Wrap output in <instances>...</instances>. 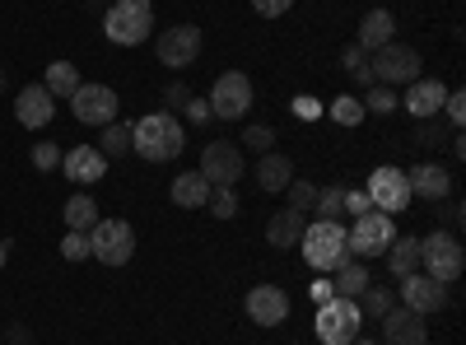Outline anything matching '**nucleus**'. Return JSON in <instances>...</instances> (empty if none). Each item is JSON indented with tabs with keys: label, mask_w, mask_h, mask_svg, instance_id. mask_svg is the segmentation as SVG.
I'll return each mask as SVG.
<instances>
[{
	"label": "nucleus",
	"mask_w": 466,
	"mask_h": 345,
	"mask_svg": "<svg viewBox=\"0 0 466 345\" xmlns=\"http://www.w3.org/2000/svg\"><path fill=\"white\" fill-rule=\"evenodd\" d=\"M182 145H187V131H182V122L173 117V112H149V117H140L131 127V149L140 159H149V164L177 159Z\"/></svg>",
	"instance_id": "nucleus-1"
},
{
	"label": "nucleus",
	"mask_w": 466,
	"mask_h": 345,
	"mask_svg": "<svg viewBox=\"0 0 466 345\" xmlns=\"http://www.w3.org/2000/svg\"><path fill=\"white\" fill-rule=\"evenodd\" d=\"M303 257H308V266H318V271H340L345 261H355L350 257V243H345V224L340 219H318V224H308L303 228Z\"/></svg>",
	"instance_id": "nucleus-2"
},
{
	"label": "nucleus",
	"mask_w": 466,
	"mask_h": 345,
	"mask_svg": "<svg viewBox=\"0 0 466 345\" xmlns=\"http://www.w3.org/2000/svg\"><path fill=\"white\" fill-rule=\"evenodd\" d=\"M103 33L116 47H140L154 33V5L149 0H112L103 15Z\"/></svg>",
	"instance_id": "nucleus-3"
},
{
	"label": "nucleus",
	"mask_w": 466,
	"mask_h": 345,
	"mask_svg": "<svg viewBox=\"0 0 466 345\" xmlns=\"http://www.w3.org/2000/svg\"><path fill=\"white\" fill-rule=\"evenodd\" d=\"M420 266H424V276H434L439 285H452V280L466 271L461 238L448 234V228H434L430 238H420Z\"/></svg>",
	"instance_id": "nucleus-4"
},
{
	"label": "nucleus",
	"mask_w": 466,
	"mask_h": 345,
	"mask_svg": "<svg viewBox=\"0 0 466 345\" xmlns=\"http://www.w3.org/2000/svg\"><path fill=\"white\" fill-rule=\"evenodd\" d=\"M89 257L103 266H127L136 257V228L127 219H98L89 228Z\"/></svg>",
	"instance_id": "nucleus-5"
},
{
	"label": "nucleus",
	"mask_w": 466,
	"mask_h": 345,
	"mask_svg": "<svg viewBox=\"0 0 466 345\" xmlns=\"http://www.w3.org/2000/svg\"><path fill=\"white\" fill-rule=\"evenodd\" d=\"M397 238V224L392 215H382V210H369L355 219V228H345V243H350V257L355 261H369V257H382L387 248H392Z\"/></svg>",
	"instance_id": "nucleus-6"
},
{
	"label": "nucleus",
	"mask_w": 466,
	"mask_h": 345,
	"mask_svg": "<svg viewBox=\"0 0 466 345\" xmlns=\"http://www.w3.org/2000/svg\"><path fill=\"white\" fill-rule=\"evenodd\" d=\"M364 327L360 299H327L318 303V340L322 345H350Z\"/></svg>",
	"instance_id": "nucleus-7"
},
{
	"label": "nucleus",
	"mask_w": 466,
	"mask_h": 345,
	"mask_svg": "<svg viewBox=\"0 0 466 345\" xmlns=\"http://www.w3.org/2000/svg\"><path fill=\"white\" fill-rule=\"evenodd\" d=\"M206 103H210V117L238 122V117H248V107H252V80H248L243 70H224Z\"/></svg>",
	"instance_id": "nucleus-8"
},
{
	"label": "nucleus",
	"mask_w": 466,
	"mask_h": 345,
	"mask_svg": "<svg viewBox=\"0 0 466 345\" xmlns=\"http://www.w3.org/2000/svg\"><path fill=\"white\" fill-rule=\"evenodd\" d=\"M369 70H373L378 85H410V80H420V52L406 47V43H387V47L373 52Z\"/></svg>",
	"instance_id": "nucleus-9"
},
{
	"label": "nucleus",
	"mask_w": 466,
	"mask_h": 345,
	"mask_svg": "<svg viewBox=\"0 0 466 345\" xmlns=\"http://www.w3.org/2000/svg\"><path fill=\"white\" fill-rule=\"evenodd\" d=\"M210 187H233L243 173H248V164H243V149L233 145V140H210L206 145V155H201V168H197Z\"/></svg>",
	"instance_id": "nucleus-10"
},
{
	"label": "nucleus",
	"mask_w": 466,
	"mask_h": 345,
	"mask_svg": "<svg viewBox=\"0 0 466 345\" xmlns=\"http://www.w3.org/2000/svg\"><path fill=\"white\" fill-rule=\"evenodd\" d=\"M369 201H373V210H382V215H397V210H406L415 197H410V182H406V173L401 168H392V164H382L373 178H369Z\"/></svg>",
	"instance_id": "nucleus-11"
},
{
	"label": "nucleus",
	"mask_w": 466,
	"mask_h": 345,
	"mask_svg": "<svg viewBox=\"0 0 466 345\" xmlns=\"http://www.w3.org/2000/svg\"><path fill=\"white\" fill-rule=\"evenodd\" d=\"M70 112L85 127H107V122H116V94L107 85H80L70 94Z\"/></svg>",
	"instance_id": "nucleus-12"
},
{
	"label": "nucleus",
	"mask_w": 466,
	"mask_h": 345,
	"mask_svg": "<svg viewBox=\"0 0 466 345\" xmlns=\"http://www.w3.org/2000/svg\"><path fill=\"white\" fill-rule=\"evenodd\" d=\"M154 52H159L164 66L182 70L201 56V28L197 24H173L168 33H159V43H154Z\"/></svg>",
	"instance_id": "nucleus-13"
},
{
	"label": "nucleus",
	"mask_w": 466,
	"mask_h": 345,
	"mask_svg": "<svg viewBox=\"0 0 466 345\" xmlns=\"http://www.w3.org/2000/svg\"><path fill=\"white\" fill-rule=\"evenodd\" d=\"M448 303V285H439L434 276H420V271H410L406 280H401V309H410V313H439Z\"/></svg>",
	"instance_id": "nucleus-14"
},
{
	"label": "nucleus",
	"mask_w": 466,
	"mask_h": 345,
	"mask_svg": "<svg viewBox=\"0 0 466 345\" xmlns=\"http://www.w3.org/2000/svg\"><path fill=\"white\" fill-rule=\"evenodd\" d=\"M248 318L257 327H280L289 318V294L280 285H252L248 294Z\"/></svg>",
	"instance_id": "nucleus-15"
},
{
	"label": "nucleus",
	"mask_w": 466,
	"mask_h": 345,
	"mask_svg": "<svg viewBox=\"0 0 466 345\" xmlns=\"http://www.w3.org/2000/svg\"><path fill=\"white\" fill-rule=\"evenodd\" d=\"M378 322H382V345H430V331H424L420 313H410V309H392Z\"/></svg>",
	"instance_id": "nucleus-16"
},
{
	"label": "nucleus",
	"mask_w": 466,
	"mask_h": 345,
	"mask_svg": "<svg viewBox=\"0 0 466 345\" xmlns=\"http://www.w3.org/2000/svg\"><path fill=\"white\" fill-rule=\"evenodd\" d=\"M15 117H19V127H28V131L47 127V122L56 117V98H52L43 85H28V89H19V98H15Z\"/></svg>",
	"instance_id": "nucleus-17"
},
{
	"label": "nucleus",
	"mask_w": 466,
	"mask_h": 345,
	"mask_svg": "<svg viewBox=\"0 0 466 345\" xmlns=\"http://www.w3.org/2000/svg\"><path fill=\"white\" fill-rule=\"evenodd\" d=\"M406 182H410V197H420V201H434V206H439V201L452 197V173L439 168V164H420V168H410Z\"/></svg>",
	"instance_id": "nucleus-18"
},
{
	"label": "nucleus",
	"mask_w": 466,
	"mask_h": 345,
	"mask_svg": "<svg viewBox=\"0 0 466 345\" xmlns=\"http://www.w3.org/2000/svg\"><path fill=\"white\" fill-rule=\"evenodd\" d=\"M61 168H66L70 182L89 187V182H98L107 173V159L98 155V145H75V149H66V155H61Z\"/></svg>",
	"instance_id": "nucleus-19"
},
{
	"label": "nucleus",
	"mask_w": 466,
	"mask_h": 345,
	"mask_svg": "<svg viewBox=\"0 0 466 345\" xmlns=\"http://www.w3.org/2000/svg\"><path fill=\"white\" fill-rule=\"evenodd\" d=\"M443 98H448V89L439 85V80H410L406 85V107H410V117H439V107H443Z\"/></svg>",
	"instance_id": "nucleus-20"
},
{
	"label": "nucleus",
	"mask_w": 466,
	"mask_h": 345,
	"mask_svg": "<svg viewBox=\"0 0 466 345\" xmlns=\"http://www.w3.org/2000/svg\"><path fill=\"white\" fill-rule=\"evenodd\" d=\"M387 43H397V19H392V10H369V15H364V24H360L355 47L378 52V47H387Z\"/></svg>",
	"instance_id": "nucleus-21"
},
{
	"label": "nucleus",
	"mask_w": 466,
	"mask_h": 345,
	"mask_svg": "<svg viewBox=\"0 0 466 345\" xmlns=\"http://www.w3.org/2000/svg\"><path fill=\"white\" fill-rule=\"evenodd\" d=\"M303 228H308V219H303L299 210H276V215L266 219V243L289 252V248H299V243H303Z\"/></svg>",
	"instance_id": "nucleus-22"
},
{
	"label": "nucleus",
	"mask_w": 466,
	"mask_h": 345,
	"mask_svg": "<svg viewBox=\"0 0 466 345\" xmlns=\"http://www.w3.org/2000/svg\"><path fill=\"white\" fill-rule=\"evenodd\" d=\"M294 182V164L289 155H276V149H266V155L257 159V187L261 191H285Z\"/></svg>",
	"instance_id": "nucleus-23"
},
{
	"label": "nucleus",
	"mask_w": 466,
	"mask_h": 345,
	"mask_svg": "<svg viewBox=\"0 0 466 345\" xmlns=\"http://www.w3.org/2000/svg\"><path fill=\"white\" fill-rule=\"evenodd\" d=\"M173 201L187 206V210H201V206L210 201V182H206L201 173H177V178H173Z\"/></svg>",
	"instance_id": "nucleus-24"
},
{
	"label": "nucleus",
	"mask_w": 466,
	"mask_h": 345,
	"mask_svg": "<svg viewBox=\"0 0 466 345\" xmlns=\"http://www.w3.org/2000/svg\"><path fill=\"white\" fill-rule=\"evenodd\" d=\"M336 280H331V289H336V299H360L373 280H369V266L364 261H345L340 271H331Z\"/></svg>",
	"instance_id": "nucleus-25"
},
{
	"label": "nucleus",
	"mask_w": 466,
	"mask_h": 345,
	"mask_svg": "<svg viewBox=\"0 0 466 345\" xmlns=\"http://www.w3.org/2000/svg\"><path fill=\"white\" fill-rule=\"evenodd\" d=\"M382 257H387V266H392V276L406 280L410 271H420V238H406L401 234V238H392V248H387Z\"/></svg>",
	"instance_id": "nucleus-26"
},
{
	"label": "nucleus",
	"mask_w": 466,
	"mask_h": 345,
	"mask_svg": "<svg viewBox=\"0 0 466 345\" xmlns=\"http://www.w3.org/2000/svg\"><path fill=\"white\" fill-rule=\"evenodd\" d=\"M80 85H85V80H80V70H75V61H52V66H47L43 89H47L52 98H70Z\"/></svg>",
	"instance_id": "nucleus-27"
},
{
	"label": "nucleus",
	"mask_w": 466,
	"mask_h": 345,
	"mask_svg": "<svg viewBox=\"0 0 466 345\" xmlns=\"http://www.w3.org/2000/svg\"><path fill=\"white\" fill-rule=\"evenodd\" d=\"M61 215H66V228H75V234H89V228L103 219V215H98V206L85 197V191H80V197H70Z\"/></svg>",
	"instance_id": "nucleus-28"
},
{
	"label": "nucleus",
	"mask_w": 466,
	"mask_h": 345,
	"mask_svg": "<svg viewBox=\"0 0 466 345\" xmlns=\"http://www.w3.org/2000/svg\"><path fill=\"white\" fill-rule=\"evenodd\" d=\"M98 155H103V159H122V155H131V127L107 122V127H103V145H98Z\"/></svg>",
	"instance_id": "nucleus-29"
},
{
	"label": "nucleus",
	"mask_w": 466,
	"mask_h": 345,
	"mask_svg": "<svg viewBox=\"0 0 466 345\" xmlns=\"http://www.w3.org/2000/svg\"><path fill=\"white\" fill-rule=\"evenodd\" d=\"M318 219H340L345 215V182H331V187H318V201H313Z\"/></svg>",
	"instance_id": "nucleus-30"
},
{
	"label": "nucleus",
	"mask_w": 466,
	"mask_h": 345,
	"mask_svg": "<svg viewBox=\"0 0 466 345\" xmlns=\"http://www.w3.org/2000/svg\"><path fill=\"white\" fill-rule=\"evenodd\" d=\"M397 89L392 85H369L364 89V112H378V117H387V112H397Z\"/></svg>",
	"instance_id": "nucleus-31"
},
{
	"label": "nucleus",
	"mask_w": 466,
	"mask_h": 345,
	"mask_svg": "<svg viewBox=\"0 0 466 345\" xmlns=\"http://www.w3.org/2000/svg\"><path fill=\"white\" fill-rule=\"evenodd\" d=\"M331 122H336V127H360V122H364V98H355V94L336 98V103H331Z\"/></svg>",
	"instance_id": "nucleus-32"
},
{
	"label": "nucleus",
	"mask_w": 466,
	"mask_h": 345,
	"mask_svg": "<svg viewBox=\"0 0 466 345\" xmlns=\"http://www.w3.org/2000/svg\"><path fill=\"white\" fill-rule=\"evenodd\" d=\"M360 299H364V309H360V313H369V318H382V313H392V309H397V294H392V289H382V285H369Z\"/></svg>",
	"instance_id": "nucleus-33"
},
{
	"label": "nucleus",
	"mask_w": 466,
	"mask_h": 345,
	"mask_svg": "<svg viewBox=\"0 0 466 345\" xmlns=\"http://www.w3.org/2000/svg\"><path fill=\"white\" fill-rule=\"evenodd\" d=\"M206 206L215 210V219H233V215H238V197H233V187H210Z\"/></svg>",
	"instance_id": "nucleus-34"
},
{
	"label": "nucleus",
	"mask_w": 466,
	"mask_h": 345,
	"mask_svg": "<svg viewBox=\"0 0 466 345\" xmlns=\"http://www.w3.org/2000/svg\"><path fill=\"white\" fill-rule=\"evenodd\" d=\"M313 201H318V187L313 182H289V210L308 215V210H313Z\"/></svg>",
	"instance_id": "nucleus-35"
},
{
	"label": "nucleus",
	"mask_w": 466,
	"mask_h": 345,
	"mask_svg": "<svg viewBox=\"0 0 466 345\" xmlns=\"http://www.w3.org/2000/svg\"><path fill=\"white\" fill-rule=\"evenodd\" d=\"M61 257H66V261H85V257H89V234H75V228H66Z\"/></svg>",
	"instance_id": "nucleus-36"
},
{
	"label": "nucleus",
	"mask_w": 466,
	"mask_h": 345,
	"mask_svg": "<svg viewBox=\"0 0 466 345\" xmlns=\"http://www.w3.org/2000/svg\"><path fill=\"white\" fill-rule=\"evenodd\" d=\"M33 168H43V173L61 168V149H56L52 140H43V145H33Z\"/></svg>",
	"instance_id": "nucleus-37"
},
{
	"label": "nucleus",
	"mask_w": 466,
	"mask_h": 345,
	"mask_svg": "<svg viewBox=\"0 0 466 345\" xmlns=\"http://www.w3.org/2000/svg\"><path fill=\"white\" fill-rule=\"evenodd\" d=\"M243 145H248V149H257V155H266V149L276 145V131L257 122V127H248V131H243Z\"/></svg>",
	"instance_id": "nucleus-38"
},
{
	"label": "nucleus",
	"mask_w": 466,
	"mask_h": 345,
	"mask_svg": "<svg viewBox=\"0 0 466 345\" xmlns=\"http://www.w3.org/2000/svg\"><path fill=\"white\" fill-rule=\"evenodd\" d=\"M373 210V201H369V191H355V187H345V215H369Z\"/></svg>",
	"instance_id": "nucleus-39"
},
{
	"label": "nucleus",
	"mask_w": 466,
	"mask_h": 345,
	"mask_svg": "<svg viewBox=\"0 0 466 345\" xmlns=\"http://www.w3.org/2000/svg\"><path fill=\"white\" fill-rule=\"evenodd\" d=\"M439 140H443V136H439V122H434V117H424V122L415 127V145H420V149H434Z\"/></svg>",
	"instance_id": "nucleus-40"
},
{
	"label": "nucleus",
	"mask_w": 466,
	"mask_h": 345,
	"mask_svg": "<svg viewBox=\"0 0 466 345\" xmlns=\"http://www.w3.org/2000/svg\"><path fill=\"white\" fill-rule=\"evenodd\" d=\"M289 5H294V0H252V10L261 19H280V15H289Z\"/></svg>",
	"instance_id": "nucleus-41"
},
{
	"label": "nucleus",
	"mask_w": 466,
	"mask_h": 345,
	"mask_svg": "<svg viewBox=\"0 0 466 345\" xmlns=\"http://www.w3.org/2000/svg\"><path fill=\"white\" fill-rule=\"evenodd\" d=\"M443 107H448L452 131H461V117H466V94H448V98H443Z\"/></svg>",
	"instance_id": "nucleus-42"
},
{
	"label": "nucleus",
	"mask_w": 466,
	"mask_h": 345,
	"mask_svg": "<svg viewBox=\"0 0 466 345\" xmlns=\"http://www.w3.org/2000/svg\"><path fill=\"white\" fill-rule=\"evenodd\" d=\"M187 98H191V94H187V85H168V89H164V103H168V107H182Z\"/></svg>",
	"instance_id": "nucleus-43"
},
{
	"label": "nucleus",
	"mask_w": 466,
	"mask_h": 345,
	"mask_svg": "<svg viewBox=\"0 0 466 345\" xmlns=\"http://www.w3.org/2000/svg\"><path fill=\"white\" fill-rule=\"evenodd\" d=\"M182 107L191 112V122H206V117H210V103H191V98H187Z\"/></svg>",
	"instance_id": "nucleus-44"
},
{
	"label": "nucleus",
	"mask_w": 466,
	"mask_h": 345,
	"mask_svg": "<svg viewBox=\"0 0 466 345\" xmlns=\"http://www.w3.org/2000/svg\"><path fill=\"white\" fill-rule=\"evenodd\" d=\"M313 299H318V303H327V299H336V289H331V280H327V276H322V280L313 285Z\"/></svg>",
	"instance_id": "nucleus-45"
},
{
	"label": "nucleus",
	"mask_w": 466,
	"mask_h": 345,
	"mask_svg": "<svg viewBox=\"0 0 466 345\" xmlns=\"http://www.w3.org/2000/svg\"><path fill=\"white\" fill-rule=\"evenodd\" d=\"M10 345H33V331L19 322V327H10Z\"/></svg>",
	"instance_id": "nucleus-46"
},
{
	"label": "nucleus",
	"mask_w": 466,
	"mask_h": 345,
	"mask_svg": "<svg viewBox=\"0 0 466 345\" xmlns=\"http://www.w3.org/2000/svg\"><path fill=\"white\" fill-rule=\"evenodd\" d=\"M443 215H448V224H461V201H448V210H443Z\"/></svg>",
	"instance_id": "nucleus-47"
},
{
	"label": "nucleus",
	"mask_w": 466,
	"mask_h": 345,
	"mask_svg": "<svg viewBox=\"0 0 466 345\" xmlns=\"http://www.w3.org/2000/svg\"><path fill=\"white\" fill-rule=\"evenodd\" d=\"M5 261H10V243L0 238V271H5Z\"/></svg>",
	"instance_id": "nucleus-48"
},
{
	"label": "nucleus",
	"mask_w": 466,
	"mask_h": 345,
	"mask_svg": "<svg viewBox=\"0 0 466 345\" xmlns=\"http://www.w3.org/2000/svg\"><path fill=\"white\" fill-rule=\"evenodd\" d=\"M350 345H382V340H364V336H355V340H350Z\"/></svg>",
	"instance_id": "nucleus-49"
},
{
	"label": "nucleus",
	"mask_w": 466,
	"mask_h": 345,
	"mask_svg": "<svg viewBox=\"0 0 466 345\" xmlns=\"http://www.w3.org/2000/svg\"><path fill=\"white\" fill-rule=\"evenodd\" d=\"M0 89H5V70H0Z\"/></svg>",
	"instance_id": "nucleus-50"
}]
</instances>
